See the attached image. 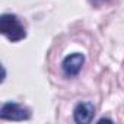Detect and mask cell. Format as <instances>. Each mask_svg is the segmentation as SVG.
<instances>
[{
  "instance_id": "2",
  "label": "cell",
  "mask_w": 124,
  "mask_h": 124,
  "mask_svg": "<svg viewBox=\"0 0 124 124\" xmlns=\"http://www.w3.org/2000/svg\"><path fill=\"white\" fill-rule=\"evenodd\" d=\"M31 117V112L26 107L18 102H5L0 108V118L9 121H23Z\"/></svg>"
},
{
  "instance_id": "4",
  "label": "cell",
  "mask_w": 124,
  "mask_h": 124,
  "mask_svg": "<svg viewBox=\"0 0 124 124\" xmlns=\"http://www.w3.org/2000/svg\"><path fill=\"white\" fill-rule=\"evenodd\" d=\"M95 107L92 102H79L73 109V118L78 124H88L93 120Z\"/></svg>"
},
{
  "instance_id": "1",
  "label": "cell",
  "mask_w": 124,
  "mask_h": 124,
  "mask_svg": "<svg viewBox=\"0 0 124 124\" xmlns=\"http://www.w3.org/2000/svg\"><path fill=\"white\" fill-rule=\"evenodd\" d=\"M0 32L10 42H19L26 37V31L21 19L12 13H3L0 16Z\"/></svg>"
},
{
  "instance_id": "6",
  "label": "cell",
  "mask_w": 124,
  "mask_h": 124,
  "mask_svg": "<svg viewBox=\"0 0 124 124\" xmlns=\"http://www.w3.org/2000/svg\"><path fill=\"white\" fill-rule=\"evenodd\" d=\"M104 121H108V123H112V120H109V118H101V120H98V123H104Z\"/></svg>"
},
{
  "instance_id": "5",
  "label": "cell",
  "mask_w": 124,
  "mask_h": 124,
  "mask_svg": "<svg viewBox=\"0 0 124 124\" xmlns=\"http://www.w3.org/2000/svg\"><path fill=\"white\" fill-rule=\"evenodd\" d=\"M109 2H112V0H89V3L93 6H102V5H107Z\"/></svg>"
},
{
  "instance_id": "3",
  "label": "cell",
  "mask_w": 124,
  "mask_h": 124,
  "mask_svg": "<svg viewBox=\"0 0 124 124\" xmlns=\"http://www.w3.org/2000/svg\"><path fill=\"white\" fill-rule=\"evenodd\" d=\"M83 64H85V55L82 53H73L64 57V60L61 61V70L67 78H75L80 73Z\"/></svg>"
}]
</instances>
